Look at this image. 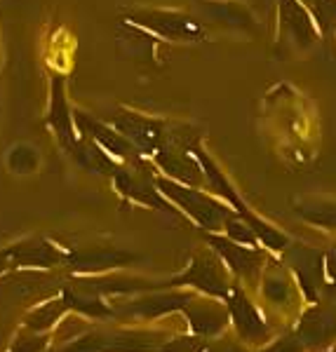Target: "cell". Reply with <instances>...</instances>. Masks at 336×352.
Returning <instances> with one entry per match:
<instances>
[{"instance_id": "6da1fadb", "label": "cell", "mask_w": 336, "mask_h": 352, "mask_svg": "<svg viewBox=\"0 0 336 352\" xmlns=\"http://www.w3.org/2000/svg\"><path fill=\"white\" fill-rule=\"evenodd\" d=\"M191 153L196 155V160L200 162V167H202V172H204V179L209 181V186H212V190L214 192H219L221 197H226L233 207L238 209V217L240 219H244L247 221L249 226L254 228V232H256V237H259V242L264 244V247H269V249H273V252H280V249H284L287 247V237L282 235L280 230H275L273 226H269V223H264L261 219H256L252 212H249L247 207H244V202L238 197V192L231 188V184L226 181V176L221 174V169L216 167V164L209 160L207 157V153H204L200 146H193L191 148Z\"/></svg>"}, {"instance_id": "7a4b0ae2", "label": "cell", "mask_w": 336, "mask_h": 352, "mask_svg": "<svg viewBox=\"0 0 336 352\" xmlns=\"http://www.w3.org/2000/svg\"><path fill=\"white\" fill-rule=\"evenodd\" d=\"M153 186H156L162 195H167L174 204H179V207L184 209L196 223H200L204 230H219L221 226H226V221L231 219L229 207L212 200L209 195H202L200 190L191 188V186H184L172 179H156Z\"/></svg>"}, {"instance_id": "3957f363", "label": "cell", "mask_w": 336, "mask_h": 352, "mask_svg": "<svg viewBox=\"0 0 336 352\" xmlns=\"http://www.w3.org/2000/svg\"><path fill=\"white\" fill-rule=\"evenodd\" d=\"M113 124L134 148L146 151L151 155L160 153L162 148H169V146H176L181 148V139L176 134H172V129L167 127L160 120H151V118H144L139 113L132 111H123L113 118Z\"/></svg>"}, {"instance_id": "277c9868", "label": "cell", "mask_w": 336, "mask_h": 352, "mask_svg": "<svg viewBox=\"0 0 336 352\" xmlns=\"http://www.w3.org/2000/svg\"><path fill=\"white\" fill-rule=\"evenodd\" d=\"M162 345V336L141 331H96L71 343L64 352H156Z\"/></svg>"}, {"instance_id": "5b68a950", "label": "cell", "mask_w": 336, "mask_h": 352, "mask_svg": "<svg viewBox=\"0 0 336 352\" xmlns=\"http://www.w3.org/2000/svg\"><path fill=\"white\" fill-rule=\"evenodd\" d=\"M317 38V24L299 0L277 3V43L292 52L308 50Z\"/></svg>"}, {"instance_id": "8992f818", "label": "cell", "mask_w": 336, "mask_h": 352, "mask_svg": "<svg viewBox=\"0 0 336 352\" xmlns=\"http://www.w3.org/2000/svg\"><path fill=\"white\" fill-rule=\"evenodd\" d=\"M169 287H196L198 292L207 294L209 298H229L231 285L229 275H226L224 265L216 261L212 254H202V256H193L189 270L184 275L174 277Z\"/></svg>"}, {"instance_id": "52a82bcc", "label": "cell", "mask_w": 336, "mask_h": 352, "mask_svg": "<svg viewBox=\"0 0 336 352\" xmlns=\"http://www.w3.org/2000/svg\"><path fill=\"white\" fill-rule=\"evenodd\" d=\"M129 21L141 28H148L153 36L167 38V41H200L202 26L191 16L169 10H146V12L129 14Z\"/></svg>"}, {"instance_id": "ba28073f", "label": "cell", "mask_w": 336, "mask_h": 352, "mask_svg": "<svg viewBox=\"0 0 336 352\" xmlns=\"http://www.w3.org/2000/svg\"><path fill=\"white\" fill-rule=\"evenodd\" d=\"M287 258L296 275V282L304 289L306 298L317 303V300H320L322 280L327 277V272H324V256L317 249L304 247V244H294V247H289Z\"/></svg>"}, {"instance_id": "9c48e42d", "label": "cell", "mask_w": 336, "mask_h": 352, "mask_svg": "<svg viewBox=\"0 0 336 352\" xmlns=\"http://www.w3.org/2000/svg\"><path fill=\"white\" fill-rule=\"evenodd\" d=\"M294 336L301 340L304 350L322 352L332 348V343L336 340V312L324 310L320 305L308 308L301 315Z\"/></svg>"}, {"instance_id": "30bf717a", "label": "cell", "mask_w": 336, "mask_h": 352, "mask_svg": "<svg viewBox=\"0 0 336 352\" xmlns=\"http://www.w3.org/2000/svg\"><path fill=\"white\" fill-rule=\"evenodd\" d=\"M204 240L212 244V249L226 261V265L235 272L242 280H256L259 268L264 263V252L254 247H244V244L233 242L231 237H221V235H204Z\"/></svg>"}, {"instance_id": "8fae6325", "label": "cell", "mask_w": 336, "mask_h": 352, "mask_svg": "<svg viewBox=\"0 0 336 352\" xmlns=\"http://www.w3.org/2000/svg\"><path fill=\"white\" fill-rule=\"evenodd\" d=\"M226 308H229L231 320H233V324H235V331L242 340L259 345L269 338V327H266V322L261 320L259 310L252 305V300L244 296V292L240 287L231 289L229 305H226Z\"/></svg>"}, {"instance_id": "7c38bea8", "label": "cell", "mask_w": 336, "mask_h": 352, "mask_svg": "<svg viewBox=\"0 0 336 352\" xmlns=\"http://www.w3.org/2000/svg\"><path fill=\"white\" fill-rule=\"evenodd\" d=\"M184 315H186V320H189L193 333L202 338L219 336L231 320L229 308H224V305L214 298H193L184 308Z\"/></svg>"}, {"instance_id": "4fadbf2b", "label": "cell", "mask_w": 336, "mask_h": 352, "mask_svg": "<svg viewBox=\"0 0 336 352\" xmlns=\"http://www.w3.org/2000/svg\"><path fill=\"white\" fill-rule=\"evenodd\" d=\"M10 263L17 268H54L59 263H66L68 254L59 252L54 244H50L43 237H33V240H24L14 247L8 249Z\"/></svg>"}, {"instance_id": "5bb4252c", "label": "cell", "mask_w": 336, "mask_h": 352, "mask_svg": "<svg viewBox=\"0 0 336 352\" xmlns=\"http://www.w3.org/2000/svg\"><path fill=\"white\" fill-rule=\"evenodd\" d=\"M191 300H193L191 294H181V292L148 294L144 298L116 305L113 312H118V315H132V317H160V315H169V312H176V310H184Z\"/></svg>"}, {"instance_id": "9a60e30c", "label": "cell", "mask_w": 336, "mask_h": 352, "mask_svg": "<svg viewBox=\"0 0 336 352\" xmlns=\"http://www.w3.org/2000/svg\"><path fill=\"white\" fill-rule=\"evenodd\" d=\"M156 162L167 176H174L179 184L191 186V188H196V186H200L204 181L200 162L196 157H191L186 151L176 148V146H169V148L156 153Z\"/></svg>"}, {"instance_id": "2e32d148", "label": "cell", "mask_w": 336, "mask_h": 352, "mask_svg": "<svg viewBox=\"0 0 336 352\" xmlns=\"http://www.w3.org/2000/svg\"><path fill=\"white\" fill-rule=\"evenodd\" d=\"M136 261L132 252H120V249H83V252L68 254L66 263L78 272H101L111 268H120Z\"/></svg>"}, {"instance_id": "e0dca14e", "label": "cell", "mask_w": 336, "mask_h": 352, "mask_svg": "<svg viewBox=\"0 0 336 352\" xmlns=\"http://www.w3.org/2000/svg\"><path fill=\"white\" fill-rule=\"evenodd\" d=\"M76 120L85 132H87L90 141H94L96 146H101L106 153H111V155H116V157H136V148L120 132H113V129H108L106 124L92 120V118L85 116V113H76Z\"/></svg>"}, {"instance_id": "ac0fdd59", "label": "cell", "mask_w": 336, "mask_h": 352, "mask_svg": "<svg viewBox=\"0 0 336 352\" xmlns=\"http://www.w3.org/2000/svg\"><path fill=\"white\" fill-rule=\"evenodd\" d=\"M50 124H52L54 132L59 134L61 144H64L68 151H76V146L81 144V141H78L76 134H73L71 116H68V104L64 99V85H61V80H54L52 106H50Z\"/></svg>"}, {"instance_id": "d6986e66", "label": "cell", "mask_w": 336, "mask_h": 352, "mask_svg": "<svg viewBox=\"0 0 336 352\" xmlns=\"http://www.w3.org/2000/svg\"><path fill=\"white\" fill-rule=\"evenodd\" d=\"M116 188L127 197H134L136 202L148 204V207H156V209H165L167 204L158 190H153L151 184H144L141 179H136L134 174H129L127 169H116Z\"/></svg>"}, {"instance_id": "ffe728a7", "label": "cell", "mask_w": 336, "mask_h": 352, "mask_svg": "<svg viewBox=\"0 0 336 352\" xmlns=\"http://www.w3.org/2000/svg\"><path fill=\"white\" fill-rule=\"evenodd\" d=\"M202 5L207 8L209 16L219 19L221 24H226V26H235V28L254 26L252 24V14H249L242 5H238L235 0H212V3H207V0H204Z\"/></svg>"}, {"instance_id": "44dd1931", "label": "cell", "mask_w": 336, "mask_h": 352, "mask_svg": "<svg viewBox=\"0 0 336 352\" xmlns=\"http://www.w3.org/2000/svg\"><path fill=\"white\" fill-rule=\"evenodd\" d=\"M68 310V303L64 300V296L61 298H54L50 300V303L41 305V308H36L33 312H28L24 324L28 331H48L50 327H54L56 322H59V317L64 315V312Z\"/></svg>"}, {"instance_id": "7402d4cb", "label": "cell", "mask_w": 336, "mask_h": 352, "mask_svg": "<svg viewBox=\"0 0 336 352\" xmlns=\"http://www.w3.org/2000/svg\"><path fill=\"white\" fill-rule=\"evenodd\" d=\"M261 292H264L266 300H271L275 305H289L294 298L292 282H289V277L280 268L266 272L264 282H261Z\"/></svg>"}, {"instance_id": "603a6c76", "label": "cell", "mask_w": 336, "mask_h": 352, "mask_svg": "<svg viewBox=\"0 0 336 352\" xmlns=\"http://www.w3.org/2000/svg\"><path fill=\"white\" fill-rule=\"evenodd\" d=\"M296 212L304 221H308L313 226H320V228L336 230V202H299L296 204Z\"/></svg>"}, {"instance_id": "cb8c5ba5", "label": "cell", "mask_w": 336, "mask_h": 352, "mask_svg": "<svg viewBox=\"0 0 336 352\" xmlns=\"http://www.w3.org/2000/svg\"><path fill=\"white\" fill-rule=\"evenodd\" d=\"M299 3L313 16L317 28L332 31V26H336V0H299Z\"/></svg>"}, {"instance_id": "d4e9b609", "label": "cell", "mask_w": 336, "mask_h": 352, "mask_svg": "<svg viewBox=\"0 0 336 352\" xmlns=\"http://www.w3.org/2000/svg\"><path fill=\"white\" fill-rule=\"evenodd\" d=\"M226 232H229V237H231L233 242L244 244V247L259 249V237H256L254 228H252V226H249L244 219H240V217H231L229 221H226Z\"/></svg>"}, {"instance_id": "484cf974", "label": "cell", "mask_w": 336, "mask_h": 352, "mask_svg": "<svg viewBox=\"0 0 336 352\" xmlns=\"http://www.w3.org/2000/svg\"><path fill=\"white\" fill-rule=\"evenodd\" d=\"M8 164L17 174H31L38 167V153L28 148V146H17L14 151H10Z\"/></svg>"}, {"instance_id": "4316f807", "label": "cell", "mask_w": 336, "mask_h": 352, "mask_svg": "<svg viewBox=\"0 0 336 352\" xmlns=\"http://www.w3.org/2000/svg\"><path fill=\"white\" fill-rule=\"evenodd\" d=\"M207 348H209L207 340L193 333V336H179L174 340H167L156 352H204Z\"/></svg>"}, {"instance_id": "83f0119b", "label": "cell", "mask_w": 336, "mask_h": 352, "mask_svg": "<svg viewBox=\"0 0 336 352\" xmlns=\"http://www.w3.org/2000/svg\"><path fill=\"white\" fill-rule=\"evenodd\" d=\"M45 345H48V338L36 336V333L31 331V333H21V336H17L10 352H43Z\"/></svg>"}, {"instance_id": "f1b7e54d", "label": "cell", "mask_w": 336, "mask_h": 352, "mask_svg": "<svg viewBox=\"0 0 336 352\" xmlns=\"http://www.w3.org/2000/svg\"><path fill=\"white\" fill-rule=\"evenodd\" d=\"M261 352H304V345H301V340L292 333V336H282V338H277L275 343L266 345Z\"/></svg>"}, {"instance_id": "f546056e", "label": "cell", "mask_w": 336, "mask_h": 352, "mask_svg": "<svg viewBox=\"0 0 336 352\" xmlns=\"http://www.w3.org/2000/svg\"><path fill=\"white\" fill-rule=\"evenodd\" d=\"M324 272H327L329 285H332V289H329V292L336 294V247L329 249V252L324 254Z\"/></svg>"}, {"instance_id": "4dcf8cb0", "label": "cell", "mask_w": 336, "mask_h": 352, "mask_svg": "<svg viewBox=\"0 0 336 352\" xmlns=\"http://www.w3.org/2000/svg\"><path fill=\"white\" fill-rule=\"evenodd\" d=\"M204 352H247L242 345L233 343V340H224V343H216V345H209Z\"/></svg>"}, {"instance_id": "1f68e13d", "label": "cell", "mask_w": 336, "mask_h": 352, "mask_svg": "<svg viewBox=\"0 0 336 352\" xmlns=\"http://www.w3.org/2000/svg\"><path fill=\"white\" fill-rule=\"evenodd\" d=\"M10 265H12V263H10V256H8V249H5V252H0V275H3V272H5V270H8V268H10Z\"/></svg>"}]
</instances>
